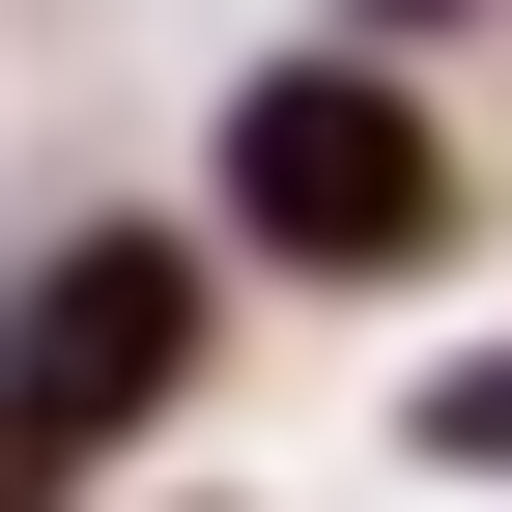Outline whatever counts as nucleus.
Returning a JSON list of instances; mask_svg holds the SVG:
<instances>
[{
	"instance_id": "f257e3e1",
	"label": "nucleus",
	"mask_w": 512,
	"mask_h": 512,
	"mask_svg": "<svg viewBox=\"0 0 512 512\" xmlns=\"http://www.w3.org/2000/svg\"><path fill=\"white\" fill-rule=\"evenodd\" d=\"M484 228V114H427V57H256L200 114V256L228 285H456Z\"/></svg>"
},
{
	"instance_id": "f03ea898",
	"label": "nucleus",
	"mask_w": 512,
	"mask_h": 512,
	"mask_svg": "<svg viewBox=\"0 0 512 512\" xmlns=\"http://www.w3.org/2000/svg\"><path fill=\"white\" fill-rule=\"evenodd\" d=\"M200 370H228V256H200V228H57L29 285H0V427H29V484H57V512L143 456Z\"/></svg>"
},
{
	"instance_id": "7ed1b4c3",
	"label": "nucleus",
	"mask_w": 512,
	"mask_h": 512,
	"mask_svg": "<svg viewBox=\"0 0 512 512\" xmlns=\"http://www.w3.org/2000/svg\"><path fill=\"white\" fill-rule=\"evenodd\" d=\"M399 456H427V484H512V342H427V370H399Z\"/></svg>"
},
{
	"instance_id": "20e7f679",
	"label": "nucleus",
	"mask_w": 512,
	"mask_h": 512,
	"mask_svg": "<svg viewBox=\"0 0 512 512\" xmlns=\"http://www.w3.org/2000/svg\"><path fill=\"white\" fill-rule=\"evenodd\" d=\"M171 512H228V484H171Z\"/></svg>"
}]
</instances>
